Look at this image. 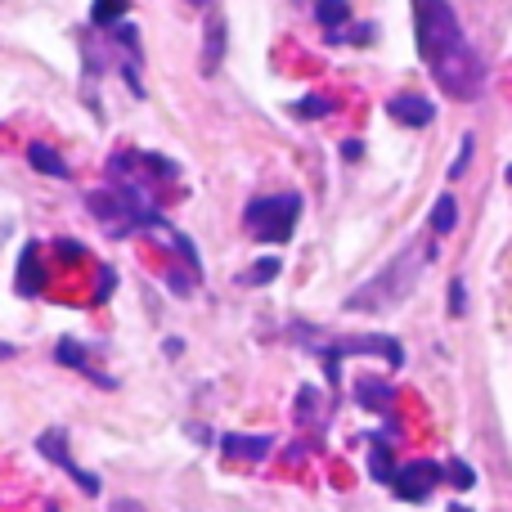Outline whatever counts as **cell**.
Wrapping results in <instances>:
<instances>
[{
    "label": "cell",
    "mask_w": 512,
    "mask_h": 512,
    "mask_svg": "<svg viewBox=\"0 0 512 512\" xmlns=\"http://www.w3.org/2000/svg\"><path fill=\"white\" fill-rule=\"evenodd\" d=\"M508 185H512V167H508Z\"/></svg>",
    "instance_id": "83f0119b"
},
{
    "label": "cell",
    "mask_w": 512,
    "mask_h": 512,
    "mask_svg": "<svg viewBox=\"0 0 512 512\" xmlns=\"http://www.w3.org/2000/svg\"><path fill=\"white\" fill-rule=\"evenodd\" d=\"M36 450H41L45 459L54 463V468H63V472H68V477L77 481V490H81V495H90V499L99 495V477H95V472H90V468H81L77 459H72L68 432H59V427H45V432L36 436Z\"/></svg>",
    "instance_id": "5b68a950"
},
{
    "label": "cell",
    "mask_w": 512,
    "mask_h": 512,
    "mask_svg": "<svg viewBox=\"0 0 512 512\" xmlns=\"http://www.w3.org/2000/svg\"><path fill=\"white\" fill-rule=\"evenodd\" d=\"M18 355V346H9V342H0V360H14Z\"/></svg>",
    "instance_id": "484cf974"
},
{
    "label": "cell",
    "mask_w": 512,
    "mask_h": 512,
    "mask_svg": "<svg viewBox=\"0 0 512 512\" xmlns=\"http://www.w3.org/2000/svg\"><path fill=\"white\" fill-rule=\"evenodd\" d=\"M387 113L396 117L400 126H432V117H436V108H432V99H423V95H391L387 99Z\"/></svg>",
    "instance_id": "9c48e42d"
},
{
    "label": "cell",
    "mask_w": 512,
    "mask_h": 512,
    "mask_svg": "<svg viewBox=\"0 0 512 512\" xmlns=\"http://www.w3.org/2000/svg\"><path fill=\"white\" fill-rule=\"evenodd\" d=\"M54 360L68 364V369H77L81 378H90L95 387H117V378H108V373L99 369L95 360H90V351L77 342V337H59V342H54Z\"/></svg>",
    "instance_id": "ba28073f"
},
{
    "label": "cell",
    "mask_w": 512,
    "mask_h": 512,
    "mask_svg": "<svg viewBox=\"0 0 512 512\" xmlns=\"http://www.w3.org/2000/svg\"><path fill=\"white\" fill-rule=\"evenodd\" d=\"M221 450L230 454V459L261 463L265 454L274 450V436H243V432H234V436H221Z\"/></svg>",
    "instance_id": "8fae6325"
},
{
    "label": "cell",
    "mask_w": 512,
    "mask_h": 512,
    "mask_svg": "<svg viewBox=\"0 0 512 512\" xmlns=\"http://www.w3.org/2000/svg\"><path fill=\"white\" fill-rule=\"evenodd\" d=\"M225 59V18L221 14H207V45H203V72L212 77Z\"/></svg>",
    "instance_id": "4fadbf2b"
},
{
    "label": "cell",
    "mask_w": 512,
    "mask_h": 512,
    "mask_svg": "<svg viewBox=\"0 0 512 512\" xmlns=\"http://www.w3.org/2000/svg\"><path fill=\"white\" fill-rule=\"evenodd\" d=\"M292 113H297V117H328V113H333V99L306 95V99H297V104H292Z\"/></svg>",
    "instance_id": "ffe728a7"
},
{
    "label": "cell",
    "mask_w": 512,
    "mask_h": 512,
    "mask_svg": "<svg viewBox=\"0 0 512 512\" xmlns=\"http://www.w3.org/2000/svg\"><path fill=\"white\" fill-rule=\"evenodd\" d=\"M355 400H360L364 409H373V414H391V405H396V387H391L387 378H360L355 382Z\"/></svg>",
    "instance_id": "30bf717a"
},
{
    "label": "cell",
    "mask_w": 512,
    "mask_h": 512,
    "mask_svg": "<svg viewBox=\"0 0 512 512\" xmlns=\"http://www.w3.org/2000/svg\"><path fill=\"white\" fill-rule=\"evenodd\" d=\"M27 162H32V171H41V176H54V180L72 176V167L50 149V144H27Z\"/></svg>",
    "instance_id": "5bb4252c"
},
{
    "label": "cell",
    "mask_w": 512,
    "mask_h": 512,
    "mask_svg": "<svg viewBox=\"0 0 512 512\" xmlns=\"http://www.w3.org/2000/svg\"><path fill=\"white\" fill-rule=\"evenodd\" d=\"M414 36L436 86L459 104H472L486 86V63L468 45L450 0H414Z\"/></svg>",
    "instance_id": "6da1fadb"
},
{
    "label": "cell",
    "mask_w": 512,
    "mask_h": 512,
    "mask_svg": "<svg viewBox=\"0 0 512 512\" xmlns=\"http://www.w3.org/2000/svg\"><path fill=\"white\" fill-rule=\"evenodd\" d=\"M108 512H144V504H135V499H113Z\"/></svg>",
    "instance_id": "cb8c5ba5"
},
{
    "label": "cell",
    "mask_w": 512,
    "mask_h": 512,
    "mask_svg": "<svg viewBox=\"0 0 512 512\" xmlns=\"http://www.w3.org/2000/svg\"><path fill=\"white\" fill-rule=\"evenodd\" d=\"M468 162H472V135H463V144H459V158H454V167H450V176L459 180L463 171H468Z\"/></svg>",
    "instance_id": "7402d4cb"
},
{
    "label": "cell",
    "mask_w": 512,
    "mask_h": 512,
    "mask_svg": "<svg viewBox=\"0 0 512 512\" xmlns=\"http://www.w3.org/2000/svg\"><path fill=\"white\" fill-rule=\"evenodd\" d=\"M297 337L310 346L315 355H324V369H328V382L342 378V360L346 355H382L387 360V369H400L405 364V351H400L396 337L387 333H364V337H306V328H297Z\"/></svg>",
    "instance_id": "3957f363"
},
{
    "label": "cell",
    "mask_w": 512,
    "mask_h": 512,
    "mask_svg": "<svg viewBox=\"0 0 512 512\" xmlns=\"http://www.w3.org/2000/svg\"><path fill=\"white\" fill-rule=\"evenodd\" d=\"M279 270H283L279 256H261V261H256L252 270H243V274H239V283H248V288H261V283L279 279Z\"/></svg>",
    "instance_id": "ac0fdd59"
},
{
    "label": "cell",
    "mask_w": 512,
    "mask_h": 512,
    "mask_svg": "<svg viewBox=\"0 0 512 512\" xmlns=\"http://www.w3.org/2000/svg\"><path fill=\"white\" fill-rule=\"evenodd\" d=\"M45 288H50V270H45V261H41V248H36V243H23V252H18L14 292L18 297H41Z\"/></svg>",
    "instance_id": "52a82bcc"
},
{
    "label": "cell",
    "mask_w": 512,
    "mask_h": 512,
    "mask_svg": "<svg viewBox=\"0 0 512 512\" xmlns=\"http://www.w3.org/2000/svg\"><path fill=\"white\" fill-rule=\"evenodd\" d=\"M301 221V194H265L243 207V225L261 243H288Z\"/></svg>",
    "instance_id": "277c9868"
},
{
    "label": "cell",
    "mask_w": 512,
    "mask_h": 512,
    "mask_svg": "<svg viewBox=\"0 0 512 512\" xmlns=\"http://www.w3.org/2000/svg\"><path fill=\"white\" fill-rule=\"evenodd\" d=\"M441 477H445V468H436V463H427V459H414V463H405V468H396L391 495L405 499V504H423V499L441 486Z\"/></svg>",
    "instance_id": "8992f818"
},
{
    "label": "cell",
    "mask_w": 512,
    "mask_h": 512,
    "mask_svg": "<svg viewBox=\"0 0 512 512\" xmlns=\"http://www.w3.org/2000/svg\"><path fill=\"white\" fill-rule=\"evenodd\" d=\"M445 481H450L454 490H472V486H477V472H472L463 459H450V463H445Z\"/></svg>",
    "instance_id": "d6986e66"
},
{
    "label": "cell",
    "mask_w": 512,
    "mask_h": 512,
    "mask_svg": "<svg viewBox=\"0 0 512 512\" xmlns=\"http://www.w3.org/2000/svg\"><path fill=\"white\" fill-rule=\"evenodd\" d=\"M315 400H319V391H315V387H301V391H297V418H301V423H310V418L319 414Z\"/></svg>",
    "instance_id": "44dd1931"
},
{
    "label": "cell",
    "mask_w": 512,
    "mask_h": 512,
    "mask_svg": "<svg viewBox=\"0 0 512 512\" xmlns=\"http://www.w3.org/2000/svg\"><path fill=\"white\" fill-rule=\"evenodd\" d=\"M454 225H459V203H454V194H441L432 207V234H450Z\"/></svg>",
    "instance_id": "e0dca14e"
},
{
    "label": "cell",
    "mask_w": 512,
    "mask_h": 512,
    "mask_svg": "<svg viewBox=\"0 0 512 512\" xmlns=\"http://www.w3.org/2000/svg\"><path fill=\"white\" fill-rule=\"evenodd\" d=\"M369 477L391 486L396 477V459H391V436H369Z\"/></svg>",
    "instance_id": "7c38bea8"
},
{
    "label": "cell",
    "mask_w": 512,
    "mask_h": 512,
    "mask_svg": "<svg viewBox=\"0 0 512 512\" xmlns=\"http://www.w3.org/2000/svg\"><path fill=\"white\" fill-rule=\"evenodd\" d=\"M360 153H364V144H360V140H346V144H342V158H346V162H355Z\"/></svg>",
    "instance_id": "d4e9b609"
},
{
    "label": "cell",
    "mask_w": 512,
    "mask_h": 512,
    "mask_svg": "<svg viewBox=\"0 0 512 512\" xmlns=\"http://www.w3.org/2000/svg\"><path fill=\"white\" fill-rule=\"evenodd\" d=\"M315 18L324 23V32H342L351 23V5L346 0H315Z\"/></svg>",
    "instance_id": "2e32d148"
},
{
    "label": "cell",
    "mask_w": 512,
    "mask_h": 512,
    "mask_svg": "<svg viewBox=\"0 0 512 512\" xmlns=\"http://www.w3.org/2000/svg\"><path fill=\"white\" fill-rule=\"evenodd\" d=\"M126 9H131V0H95V5H90V23H95L99 32H108V27L126 23Z\"/></svg>",
    "instance_id": "9a60e30c"
},
{
    "label": "cell",
    "mask_w": 512,
    "mask_h": 512,
    "mask_svg": "<svg viewBox=\"0 0 512 512\" xmlns=\"http://www.w3.org/2000/svg\"><path fill=\"white\" fill-rule=\"evenodd\" d=\"M468 310V288H463V279L450 283V315H463Z\"/></svg>",
    "instance_id": "603a6c76"
},
{
    "label": "cell",
    "mask_w": 512,
    "mask_h": 512,
    "mask_svg": "<svg viewBox=\"0 0 512 512\" xmlns=\"http://www.w3.org/2000/svg\"><path fill=\"white\" fill-rule=\"evenodd\" d=\"M432 261V248H418V243H409L400 256H391L387 265H382L378 274H373L369 283H360V288L351 292V297L342 301L351 315H382V310H396L400 301L409 297V292L418 288V274H423V265Z\"/></svg>",
    "instance_id": "7a4b0ae2"
},
{
    "label": "cell",
    "mask_w": 512,
    "mask_h": 512,
    "mask_svg": "<svg viewBox=\"0 0 512 512\" xmlns=\"http://www.w3.org/2000/svg\"><path fill=\"white\" fill-rule=\"evenodd\" d=\"M450 512H472V508H463V504H454V508H450Z\"/></svg>",
    "instance_id": "4316f807"
}]
</instances>
